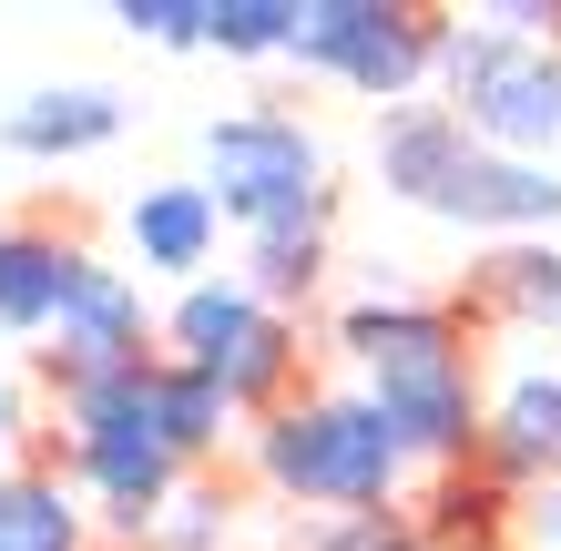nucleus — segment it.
Here are the masks:
<instances>
[{"instance_id": "nucleus-1", "label": "nucleus", "mask_w": 561, "mask_h": 551, "mask_svg": "<svg viewBox=\"0 0 561 551\" xmlns=\"http://www.w3.org/2000/svg\"><path fill=\"white\" fill-rule=\"evenodd\" d=\"M347 347L378 368V418L409 449H470V378L439 307H347Z\"/></svg>"}, {"instance_id": "nucleus-2", "label": "nucleus", "mask_w": 561, "mask_h": 551, "mask_svg": "<svg viewBox=\"0 0 561 551\" xmlns=\"http://www.w3.org/2000/svg\"><path fill=\"white\" fill-rule=\"evenodd\" d=\"M399 460H409V439L378 418V399H317L266 429V480L296 501H388Z\"/></svg>"}, {"instance_id": "nucleus-3", "label": "nucleus", "mask_w": 561, "mask_h": 551, "mask_svg": "<svg viewBox=\"0 0 561 551\" xmlns=\"http://www.w3.org/2000/svg\"><path fill=\"white\" fill-rule=\"evenodd\" d=\"M72 429H82V470H92V491L113 501V521L144 531L163 480H174V449L153 429V368L123 358L103 378H72Z\"/></svg>"}, {"instance_id": "nucleus-4", "label": "nucleus", "mask_w": 561, "mask_h": 551, "mask_svg": "<svg viewBox=\"0 0 561 551\" xmlns=\"http://www.w3.org/2000/svg\"><path fill=\"white\" fill-rule=\"evenodd\" d=\"M205 194H215V215H236V225H296V215H317V184H327V153L307 123H286V113H225L215 134H205Z\"/></svg>"}, {"instance_id": "nucleus-5", "label": "nucleus", "mask_w": 561, "mask_h": 551, "mask_svg": "<svg viewBox=\"0 0 561 551\" xmlns=\"http://www.w3.org/2000/svg\"><path fill=\"white\" fill-rule=\"evenodd\" d=\"M459 123H470L490 153H520V164H531L541 144H561V51H541V42H520V31H511V61L470 92V113H459Z\"/></svg>"}, {"instance_id": "nucleus-6", "label": "nucleus", "mask_w": 561, "mask_h": 551, "mask_svg": "<svg viewBox=\"0 0 561 551\" xmlns=\"http://www.w3.org/2000/svg\"><path fill=\"white\" fill-rule=\"evenodd\" d=\"M428 215H449V225H561V174L470 144V153H459V174L428 194Z\"/></svg>"}, {"instance_id": "nucleus-7", "label": "nucleus", "mask_w": 561, "mask_h": 551, "mask_svg": "<svg viewBox=\"0 0 561 551\" xmlns=\"http://www.w3.org/2000/svg\"><path fill=\"white\" fill-rule=\"evenodd\" d=\"M61 347H72V378H103V368H123V358H144V297L123 286L113 266H92V255H72V276H61Z\"/></svg>"}, {"instance_id": "nucleus-8", "label": "nucleus", "mask_w": 561, "mask_h": 551, "mask_svg": "<svg viewBox=\"0 0 561 551\" xmlns=\"http://www.w3.org/2000/svg\"><path fill=\"white\" fill-rule=\"evenodd\" d=\"M123 134V92L113 82H61V92H31V103L0 113V144L11 153H92Z\"/></svg>"}, {"instance_id": "nucleus-9", "label": "nucleus", "mask_w": 561, "mask_h": 551, "mask_svg": "<svg viewBox=\"0 0 561 551\" xmlns=\"http://www.w3.org/2000/svg\"><path fill=\"white\" fill-rule=\"evenodd\" d=\"M459 153H470V123L439 113V103H409V113L378 123V184L409 194V205H428V194L459 174Z\"/></svg>"}, {"instance_id": "nucleus-10", "label": "nucleus", "mask_w": 561, "mask_h": 551, "mask_svg": "<svg viewBox=\"0 0 561 551\" xmlns=\"http://www.w3.org/2000/svg\"><path fill=\"white\" fill-rule=\"evenodd\" d=\"M134 245H144V266H205L215 255V194L205 184H144L134 194Z\"/></svg>"}, {"instance_id": "nucleus-11", "label": "nucleus", "mask_w": 561, "mask_h": 551, "mask_svg": "<svg viewBox=\"0 0 561 551\" xmlns=\"http://www.w3.org/2000/svg\"><path fill=\"white\" fill-rule=\"evenodd\" d=\"M61 276H72V245L0 236V328H51L61 317Z\"/></svg>"}, {"instance_id": "nucleus-12", "label": "nucleus", "mask_w": 561, "mask_h": 551, "mask_svg": "<svg viewBox=\"0 0 561 551\" xmlns=\"http://www.w3.org/2000/svg\"><path fill=\"white\" fill-rule=\"evenodd\" d=\"M378 31H388V0H307V11H296V61L357 72V51H368Z\"/></svg>"}, {"instance_id": "nucleus-13", "label": "nucleus", "mask_w": 561, "mask_h": 551, "mask_svg": "<svg viewBox=\"0 0 561 551\" xmlns=\"http://www.w3.org/2000/svg\"><path fill=\"white\" fill-rule=\"evenodd\" d=\"M255 307L245 286H184V307H174V347H184V368H215L225 347H236L245 328H255Z\"/></svg>"}, {"instance_id": "nucleus-14", "label": "nucleus", "mask_w": 561, "mask_h": 551, "mask_svg": "<svg viewBox=\"0 0 561 551\" xmlns=\"http://www.w3.org/2000/svg\"><path fill=\"white\" fill-rule=\"evenodd\" d=\"M0 551H82V521L51 480H0Z\"/></svg>"}, {"instance_id": "nucleus-15", "label": "nucleus", "mask_w": 561, "mask_h": 551, "mask_svg": "<svg viewBox=\"0 0 561 551\" xmlns=\"http://www.w3.org/2000/svg\"><path fill=\"white\" fill-rule=\"evenodd\" d=\"M153 429H163V449L225 439V388L205 368H153Z\"/></svg>"}, {"instance_id": "nucleus-16", "label": "nucleus", "mask_w": 561, "mask_h": 551, "mask_svg": "<svg viewBox=\"0 0 561 551\" xmlns=\"http://www.w3.org/2000/svg\"><path fill=\"white\" fill-rule=\"evenodd\" d=\"M501 460L511 470L561 460V378H520L511 399H501Z\"/></svg>"}, {"instance_id": "nucleus-17", "label": "nucleus", "mask_w": 561, "mask_h": 551, "mask_svg": "<svg viewBox=\"0 0 561 551\" xmlns=\"http://www.w3.org/2000/svg\"><path fill=\"white\" fill-rule=\"evenodd\" d=\"M296 11H307V0H205V42L236 51V61L296 51Z\"/></svg>"}, {"instance_id": "nucleus-18", "label": "nucleus", "mask_w": 561, "mask_h": 551, "mask_svg": "<svg viewBox=\"0 0 561 551\" xmlns=\"http://www.w3.org/2000/svg\"><path fill=\"white\" fill-rule=\"evenodd\" d=\"M205 378L225 388V399H266V388L286 378V328H276V317H255V328H245L236 347H225V358H215Z\"/></svg>"}, {"instance_id": "nucleus-19", "label": "nucleus", "mask_w": 561, "mask_h": 551, "mask_svg": "<svg viewBox=\"0 0 561 551\" xmlns=\"http://www.w3.org/2000/svg\"><path fill=\"white\" fill-rule=\"evenodd\" d=\"M490 286H501V307H511V317H531V328H561V255L520 245V255H501V266H490Z\"/></svg>"}, {"instance_id": "nucleus-20", "label": "nucleus", "mask_w": 561, "mask_h": 551, "mask_svg": "<svg viewBox=\"0 0 561 551\" xmlns=\"http://www.w3.org/2000/svg\"><path fill=\"white\" fill-rule=\"evenodd\" d=\"M307 276H317V215L266 225V236H255V286H266V297H296Z\"/></svg>"}, {"instance_id": "nucleus-21", "label": "nucleus", "mask_w": 561, "mask_h": 551, "mask_svg": "<svg viewBox=\"0 0 561 551\" xmlns=\"http://www.w3.org/2000/svg\"><path fill=\"white\" fill-rule=\"evenodd\" d=\"M419 72H428V42H419L399 11H388V31H378L368 51H357V72H347V82H357V92H409Z\"/></svg>"}, {"instance_id": "nucleus-22", "label": "nucleus", "mask_w": 561, "mask_h": 551, "mask_svg": "<svg viewBox=\"0 0 561 551\" xmlns=\"http://www.w3.org/2000/svg\"><path fill=\"white\" fill-rule=\"evenodd\" d=\"M113 21L134 31V42H163V51H194V42H205V0H123Z\"/></svg>"}, {"instance_id": "nucleus-23", "label": "nucleus", "mask_w": 561, "mask_h": 551, "mask_svg": "<svg viewBox=\"0 0 561 551\" xmlns=\"http://www.w3.org/2000/svg\"><path fill=\"white\" fill-rule=\"evenodd\" d=\"M327 551H409V541L388 531V510H368V521H347V531H327Z\"/></svg>"}, {"instance_id": "nucleus-24", "label": "nucleus", "mask_w": 561, "mask_h": 551, "mask_svg": "<svg viewBox=\"0 0 561 551\" xmlns=\"http://www.w3.org/2000/svg\"><path fill=\"white\" fill-rule=\"evenodd\" d=\"M531 551H561V491L531 501Z\"/></svg>"}, {"instance_id": "nucleus-25", "label": "nucleus", "mask_w": 561, "mask_h": 551, "mask_svg": "<svg viewBox=\"0 0 561 551\" xmlns=\"http://www.w3.org/2000/svg\"><path fill=\"white\" fill-rule=\"evenodd\" d=\"M0 439H11V388H0Z\"/></svg>"}]
</instances>
